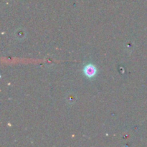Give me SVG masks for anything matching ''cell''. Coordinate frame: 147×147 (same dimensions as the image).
Wrapping results in <instances>:
<instances>
[{
    "mask_svg": "<svg viewBox=\"0 0 147 147\" xmlns=\"http://www.w3.org/2000/svg\"><path fill=\"white\" fill-rule=\"evenodd\" d=\"M85 75L88 78H92L96 74V68L93 65H88L84 67Z\"/></svg>",
    "mask_w": 147,
    "mask_h": 147,
    "instance_id": "obj_1",
    "label": "cell"
}]
</instances>
